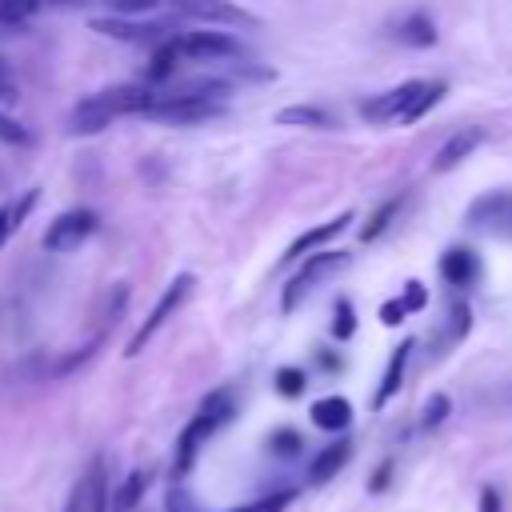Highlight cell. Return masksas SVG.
<instances>
[{"label": "cell", "mask_w": 512, "mask_h": 512, "mask_svg": "<svg viewBox=\"0 0 512 512\" xmlns=\"http://www.w3.org/2000/svg\"><path fill=\"white\" fill-rule=\"evenodd\" d=\"M404 316H408V308L400 304V296H392V300H384V304H380V324L396 328V324H400Z\"/></svg>", "instance_id": "obj_36"}, {"label": "cell", "mask_w": 512, "mask_h": 512, "mask_svg": "<svg viewBox=\"0 0 512 512\" xmlns=\"http://www.w3.org/2000/svg\"><path fill=\"white\" fill-rule=\"evenodd\" d=\"M96 224H100V216H96L92 208H68V212H60V216L48 224L44 248L56 252V256H68V252H76V248L96 232Z\"/></svg>", "instance_id": "obj_8"}, {"label": "cell", "mask_w": 512, "mask_h": 512, "mask_svg": "<svg viewBox=\"0 0 512 512\" xmlns=\"http://www.w3.org/2000/svg\"><path fill=\"white\" fill-rule=\"evenodd\" d=\"M436 268H440V280L448 288H472L476 276H480V260H476L472 248H448Z\"/></svg>", "instance_id": "obj_14"}, {"label": "cell", "mask_w": 512, "mask_h": 512, "mask_svg": "<svg viewBox=\"0 0 512 512\" xmlns=\"http://www.w3.org/2000/svg\"><path fill=\"white\" fill-rule=\"evenodd\" d=\"M64 512H108V476H104V460H92L88 472L76 480L68 508Z\"/></svg>", "instance_id": "obj_11"}, {"label": "cell", "mask_w": 512, "mask_h": 512, "mask_svg": "<svg viewBox=\"0 0 512 512\" xmlns=\"http://www.w3.org/2000/svg\"><path fill=\"white\" fill-rule=\"evenodd\" d=\"M400 200H404V196H392V200H384V204H380V208H376V212L368 216V224L360 228V240H364V244H368V240H380V236L388 232L392 216L400 212Z\"/></svg>", "instance_id": "obj_24"}, {"label": "cell", "mask_w": 512, "mask_h": 512, "mask_svg": "<svg viewBox=\"0 0 512 512\" xmlns=\"http://www.w3.org/2000/svg\"><path fill=\"white\" fill-rule=\"evenodd\" d=\"M164 512H200V508L192 504V496H188L184 488H172L168 500H164Z\"/></svg>", "instance_id": "obj_37"}, {"label": "cell", "mask_w": 512, "mask_h": 512, "mask_svg": "<svg viewBox=\"0 0 512 512\" xmlns=\"http://www.w3.org/2000/svg\"><path fill=\"white\" fill-rule=\"evenodd\" d=\"M448 92V84L444 80H420V88H416V96H412V104L404 108V116H400V124H416L424 112H432L436 104H440V96Z\"/></svg>", "instance_id": "obj_22"}, {"label": "cell", "mask_w": 512, "mask_h": 512, "mask_svg": "<svg viewBox=\"0 0 512 512\" xmlns=\"http://www.w3.org/2000/svg\"><path fill=\"white\" fill-rule=\"evenodd\" d=\"M480 512H504V496L488 484V488H480Z\"/></svg>", "instance_id": "obj_38"}, {"label": "cell", "mask_w": 512, "mask_h": 512, "mask_svg": "<svg viewBox=\"0 0 512 512\" xmlns=\"http://www.w3.org/2000/svg\"><path fill=\"white\" fill-rule=\"evenodd\" d=\"M384 480H388V464L376 472V480H372V492H376V488H384Z\"/></svg>", "instance_id": "obj_40"}, {"label": "cell", "mask_w": 512, "mask_h": 512, "mask_svg": "<svg viewBox=\"0 0 512 512\" xmlns=\"http://www.w3.org/2000/svg\"><path fill=\"white\" fill-rule=\"evenodd\" d=\"M152 96L156 92L148 84H116V88H100L92 96H80L76 108L68 112V132L72 136H96L116 116H140L152 104Z\"/></svg>", "instance_id": "obj_1"}, {"label": "cell", "mask_w": 512, "mask_h": 512, "mask_svg": "<svg viewBox=\"0 0 512 512\" xmlns=\"http://www.w3.org/2000/svg\"><path fill=\"white\" fill-rule=\"evenodd\" d=\"M0 140H4V144H20V148H24V144H32V132H28L16 116H8V112L0 108Z\"/></svg>", "instance_id": "obj_29"}, {"label": "cell", "mask_w": 512, "mask_h": 512, "mask_svg": "<svg viewBox=\"0 0 512 512\" xmlns=\"http://www.w3.org/2000/svg\"><path fill=\"white\" fill-rule=\"evenodd\" d=\"M40 12V0H0V20H12V24H24Z\"/></svg>", "instance_id": "obj_25"}, {"label": "cell", "mask_w": 512, "mask_h": 512, "mask_svg": "<svg viewBox=\"0 0 512 512\" xmlns=\"http://www.w3.org/2000/svg\"><path fill=\"white\" fill-rule=\"evenodd\" d=\"M484 128H460V132H452L444 144H440V152H436V160H432V172H452L460 160H468L480 144H484Z\"/></svg>", "instance_id": "obj_13"}, {"label": "cell", "mask_w": 512, "mask_h": 512, "mask_svg": "<svg viewBox=\"0 0 512 512\" xmlns=\"http://www.w3.org/2000/svg\"><path fill=\"white\" fill-rule=\"evenodd\" d=\"M192 288H196V276H192V272H180V276L160 292V300H156V308L148 312V320L132 332V340H128V348H124V356H140V352H144V344H148V340H152V336H156V332H160V328L180 312V304L192 296Z\"/></svg>", "instance_id": "obj_4"}, {"label": "cell", "mask_w": 512, "mask_h": 512, "mask_svg": "<svg viewBox=\"0 0 512 512\" xmlns=\"http://www.w3.org/2000/svg\"><path fill=\"white\" fill-rule=\"evenodd\" d=\"M176 64H180V56H176L172 36H168V40H160V44L152 48V60H148V68H144V80H148V84H164V80L176 72Z\"/></svg>", "instance_id": "obj_23"}, {"label": "cell", "mask_w": 512, "mask_h": 512, "mask_svg": "<svg viewBox=\"0 0 512 512\" xmlns=\"http://www.w3.org/2000/svg\"><path fill=\"white\" fill-rule=\"evenodd\" d=\"M288 500H292V492L284 488V492H268V496H260V500H252V504H240V508H232V512H284Z\"/></svg>", "instance_id": "obj_30"}, {"label": "cell", "mask_w": 512, "mask_h": 512, "mask_svg": "<svg viewBox=\"0 0 512 512\" xmlns=\"http://www.w3.org/2000/svg\"><path fill=\"white\" fill-rule=\"evenodd\" d=\"M348 224H352V212H340V216H332V220H324V224H316V228H304V232L284 248L280 264H296V260H304L308 252H320V248H324L328 240H336Z\"/></svg>", "instance_id": "obj_12"}, {"label": "cell", "mask_w": 512, "mask_h": 512, "mask_svg": "<svg viewBox=\"0 0 512 512\" xmlns=\"http://www.w3.org/2000/svg\"><path fill=\"white\" fill-rule=\"evenodd\" d=\"M468 328H472V312H468V304L456 300L452 312H448V340H464Z\"/></svg>", "instance_id": "obj_31"}, {"label": "cell", "mask_w": 512, "mask_h": 512, "mask_svg": "<svg viewBox=\"0 0 512 512\" xmlns=\"http://www.w3.org/2000/svg\"><path fill=\"white\" fill-rule=\"evenodd\" d=\"M400 304H404L408 312H420V308L428 304V292H424V284H420V280H408V284H404V292H400Z\"/></svg>", "instance_id": "obj_35"}, {"label": "cell", "mask_w": 512, "mask_h": 512, "mask_svg": "<svg viewBox=\"0 0 512 512\" xmlns=\"http://www.w3.org/2000/svg\"><path fill=\"white\" fill-rule=\"evenodd\" d=\"M340 268H348V252H328V248H320V252H308L304 256V264L292 272V280L284 284V292H280V308L284 312H296L300 308V300L304 296H312L316 292V284H324L328 276H336Z\"/></svg>", "instance_id": "obj_3"}, {"label": "cell", "mask_w": 512, "mask_h": 512, "mask_svg": "<svg viewBox=\"0 0 512 512\" xmlns=\"http://www.w3.org/2000/svg\"><path fill=\"white\" fill-rule=\"evenodd\" d=\"M88 28L100 32V36H108V40L148 44V48H156L168 36H176V24L172 20H140V16H96V20H88Z\"/></svg>", "instance_id": "obj_5"}, {"label": "cell", "mask_w": 512, "mask_h": 512, "mask_svg": "<svg viewBox=\"0 0 512 512\" xmlns=\"http://www.w3.org/2000/svg\"><path fill=\"white\" fill-rule=\"evenodd\" d=\"M276 124H284V128H336V116L320 104H288L276 112Z\"/></svg>", "instance_id": "obj_18"}, {"label": "cell", "mask_w": 512, "mask_h": 512, "mask_svg": "<svg viewBox=\"0 0 512 512\" xmlns=\"http://www.w3.org/2000/svg\"><path fill=\"white\" fill-rule=\"evenodd\" d=\"M24 32V24H12V20H0V40L4 36H20Z\"/></svg>", "instance_id": "obj_39"}, {"label": "cell", "mask_w": 512, "mask_h": 512, "mask_svg": "<svg viewBox=\"0 0 512 512\" xmlns=\"http://www.w3.org/2000/svg\"><path fill=\"white\" fill-rule=\"evenodd\" d=\"M396 40L408 44V48H432L436 44V24L428 12H408L400 24H396Z\"/></svg>", "instance_id": "obj_19"}, {"label": "cell", "mask_w": 512, "mask_h": 512, "mask_svg": "<svg viewBox=\"0 0 512 512\" xmlns=\"http://www.w3.org/2000/svg\"><path fill=\"white\" fill-rule=\"evenodd\" d=\"M172 48H176L180 60H196V64H216V60L240 56V40L220 32V28H200V32L172 36Z\"/></svg>", "instance_id": "obj_6"}, {"label": "cell", "mask_w": 512, "mask_h": 512, "mask_svg": "<svg viewBox=\"0 0 512 512\" xmlns=\"http://www.w3.org/2000/svg\"><path fill=\"white\" fill-rule=\"evenodd\" d=\"M308 416H312V424L324 428V432H344V428L352 424V404H348L344 396H324V400H316V404L308 408Z\"/></svg>", "instance_id": "obj_16"}, {"label": "cell", "mask_w": 512, "mask_h": 512, "mask_svg": "<svg viewBox=\"0 0 512 512\" xmlns=\"http://www.w3.org/2000/svg\"><path fill=\"white\" fill-rule=\"evenodd\" d=\"M36 188H28V192H20V196H12V200H4L0 204V248L20 232V224L28 220V212L36 208Z\"/></svg>", "instance_id": "obj_17"}, {"label": "cell", "mask_w": 512, "mask_h": 512, "mask_svg": "<svg viewBox=\"0 0 512 512\" xmlns=\"http://www.w3.org/2000/svg\"><path fill=\"white\" fill-rule=\"evenodd\" d=\"M408 352H412V340H404L400 348H392L388 368H384V376H380V388H376V396H372L376 408H384V404L400 392V384H404V368H408Z\"/></svg>", "instance_id": "obj_15"}, {"label": "cell", "mask_w": 512, "mask_h": 512, "mask_svg": "<svg viewBox=\"0 0 512 512\" xmlns=\"http://www.w3.org/2000/svg\"><path fill=\"white\" fill-rule=\"evenodd\" d=\"M172 8L200 28H256L260 20L232 0H172Z\"/></svg>", "instance_id": "obj_7"}, {"label": "cell", "mask_w": 512, "mask_h": 512, "mask_svg": "<svg viewBox=\"0 0 512 512\" xmlns=\"http://www.w3.org/2000/svg\"><path fill=\"white\" fill-rule=\"evenodd\" d=\"M272 384H276V392H280V396H288V400H292V396H300V392H304L308 376H304V368H292V364H288V368H280V372H276V380H272Z\"/></svg>", "instance_id": "obj_26"}, {"label": "cell", "mask_w": 512, "mask_h": 512, "mask_svg": "<svg viewBox=\"0 0 512 512\" xmlns=\"http://www.w3.org/2000/svg\"><path fill=\"white\" fill-rule=\"evenodd\" d=\"M232 412H236V400H232V392H228V388L212 392V396L200 404V412L188 420V428H184V432H180V440H176V476H184V472L192 468V460H196L200 444H204L220 424H228V420H232Z\"/></svg>", "instance_id": "obj_2"}, {"label": "cell", "mask_w": 512, "mask_h": 512, "mask_svg": "<svg viewBox=\"0 0 512 512\" xmlns=\"http://www.w3.org/2000/svg\"><path fill=\"white\" fill-rule=\"evenodd\" d=\"M44 4H88V0H40V8Z\"/></svg>", "instance_id": "obj_41"}, {"label": "cell", "mask_w": 512, "mask_h": 512, "mask_svg": "<svg viewBox=\"0 0 512 512\" xmlns=\"http://www.w3.org/2000/svg\"><path fill=\"white\" fill-rule=\"evenodd\" d=\"M20 100V84H16V72H12V64L0 56V108H8V104H16Z\"/></svg>", "instance_id": "obj_32"}, {"label": "cell", "mask_w": 512, "mask_h": 512, "mask_svg": "<svg viewBox=\"0 0 512 512\" xmlns=\"http://www.w3.org/2000/svg\"><path fill=\"white\" fill-rule=\"evenodd\" d=\"M448 408H452V404H448V396H444V392H436V396L424 404V412H420V428H424V432L440 428V424H444V416H448Z\"/></svg>", "instance_id": "obj_28"}, {"label": "cell", "mask_w": 512, "mask_h": 512, "mask_svg": "<svg viewBox=\"0 0 512 512\" xmlns=\"http://www.w3.org/2000/svg\"><path fill=\"white\" fill-rule=\"evenodd\" d=\"M112 8V16H144L152 8H160V0H104Z\"/></svg>", "instance_id": "obj_34"}, {"label": "cell", "mask_w": 512, "mask_h": 512, "mask_svg": "<svg viewBox=\"0 0 512 512\" xmlns=\"http://www.w3.org/2000/svg\"><path fill=\"white\" fill-rule=\"evenodd\" d=\"M416 88H420V80H404V84H396V88H388V92H380V96H368V100L360 104V116H364L368 124H400V116H404V108L412 104Z\"/></svg>", "instance_id": "obj_10"}, {"label": "cell", "mask_w": 512, "mask_h": 512, "mask_svg": "<svg viewBox=\"0 0 512 512\" xmlns=\"http://www.w3.org/2000/svg\"><path fill=\"white\" fill-rule=\"evenodd\" d=\"M348 456H352V444L348 440H336V444H328L316 460H312V468H308V484H324L328 476H336L344 464H348Z\"/></svg>", "instance_id": "obj_21"}, {"label": "cell", "mask_w": 512, "mask_h": 512, "mask_svg": "<svg viewBox=\"0 0 512 512\" xmlns=\"http://www.w3.org/2000/svg\"><path fill=\"white\" fill-rule=\"evenodd\" d=\"M352 332H356L352 300H336V312H332V336H336V340H348Z\"/></svg>", "instance_id": "obj_27"}, {"label": "cell", "mask_w": 512, "mask_h": 512, "mask_svg": "<svg viewBox=\"0 0 512 512\" xmlns=\"http://www.w3.org/2000/svg\"><path fill=\"white\" fill-rule=\"evenodd\" d=\"M468 228L496 236V240H512V192H484L468 204L464 212Z\"/></svg>", "instance_id": "obj_9"}, {"label": "cell", "mask_w": 512, "mask_h": 512, "mask_svg": "<svg viewBox=\"0 0 512 512\" xmlns=\"http://www.w3.org/2000/svg\"><path fill=\"white\" fill-rule=\"evenodd\" d=\"M268 448H272L276 456H296V452H300V432L280 428V432H272V436H268Z\"/></svg>", "instance_id": "obj_33"}, {"label": "cell", "mask_w": 512, "mask_h": 512, "mask_svg": "<svg viewBox=\"0 0 512 512\" xmlns=\"http://www.w3.org/2000/svg\"><path fill=\"white\" fill-rule=\"evenodd\" d=\"M152 484V472L148 468H136V472H128L124 476V484L108 496V512H132L136 504H140V496H144V488Z\"/></svg>", "instance_id": "obj_20"}]
</instances>
